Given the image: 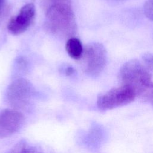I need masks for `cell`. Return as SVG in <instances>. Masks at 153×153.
I'll list each match as a JSON object with an SVG mask.
<instances>
[{"label":"cell","mask_w":153,"mask_h":153,"mask_svg":"<svg viewBox=\"0 0 153 153\" xmlns=\"http://www.w3.org/2000/svg\"><path fill=\"white\" fill-rule=\"evenodd\" d=\"M66 50L71 57L74 59H79L82 54L84 49L79 39L72 37L69 38L66 42Z\"/></svg>","instance_id":"cell-8"},{"label":"cell","mask_w":153,"mask_h":153,"mask_svg":"<svg viewBox=\"0 0 153 153\" xmlns=\"http://www.w3.org/2000/svg\"><path fill=\"white\" fill-rule=\"evenodd\" d=\"M118 78L121 85L132 88L136 96L143 100L153 89V82L149 70L136 59L130 60L121 66Z\"/></svg>","instance_id":"cell-1"},{"label":"cell","mask_w":153,"mask_h":153,"mask_svg":"<svg viewBox=\"0 0 153 153\" xmlns=\"http://www.w3.org/2000/svg\"><path fill=\"white\" fill-rule=\"evenodd\" d=\"M103 130L99 126H96L90 131L87 141L88 144L93 148H96L99 145L103 139Z\"/></svg>","instance_id":"cell-9"},{"label":"cell","mask_w":153,"mask_h":153,"mask_svg":"<svg viewBox=\"0 0 153 153\" xmlns=\"http://www.w3.org/2000/svg\"><path fill=\"white\" fill-rule=\"evenodd\" d=\"M145 16L150 20L153 21V0H147L143 6Z\"/></svg>","instance_id":"cell-11"},{"label":"cell","mask_w":153,"mask_h":153,"mask_svg":"<svg viewBox=\"0 0 153 153\" xmlns=\"http://www.w3.org/2000/svg\"><path fill=\"white\" fill-rule=\"evenodd\" d=\"M33 94V88L30 83L23 78H19L9 85L6 97L8 103L11 106L23 109L29 106Z\"/></svg>","instance_id":"cell-5"},{"label":"cell","mask_w":153,"mask_h":153,"mask_svg":"<svg viewBox=\"0 0 153 153\" xmlns=\"http://www.w3.org/2000/svg\"><path fill=\"white\" fill-rule=\"evenodd\" d=\"M142 59L143 61V65L149 71H153V53H147L144 54Z\"/></svg>","instance_id":"cell-12"},{"label":"cell","mask_w":153,"mask_h":153,"mask_svg":"<svg viewBox=\"0 0 153 153\" xmlns=\"http://www.w3.org/2000/svg\"><path fill=\"white\" fill-rule=\"evenodd\" d=\"M24 122L23 114L17 110L0 111V138L8 137L17 132Z\"/></svg>","instance_id":"cell-6"},{"label":"cell","mask_w":153,"mask_h":153,"mask_svg":"<svg viewBox=\"0 0 153 153\" xmlns=\"http://www.w3.org/2000/svg\"><path fill=\"white\" fill-rule=\"evenodd\" d=\"M74 72V69L71 67H68L66 69V74L67 75H71Z\"/></svg>","instance_id":"cell-16"},{"label":"cell","mask_w":153,"mask_h":153,"mask_svg":"<svg viewBox=\"0 0 153 153\" xmlns=\"http://www.w3.org/2000/svg\"><path fill=\"white\" fill-rule=\"evenodd\" d=\"M7 153H42L41 150L35 146H30L22 140L16 143Z\"/></svg>","instance_id":"cell-10"},{"label":"cell","mask_w":153,"mask_h":153,"mask_svg":"<svg viewBox=\"0 0 153 153\" xmlns=\"http://www.w3.org/2000/svg\"><path fill=\"white\" fill-rule=\"evenodd\" d=\"M5 11V0H0V20Z\"/></svg>","instance_id":"cell-13"},{"label":"cell","mask_w":153,"mask_h":153,"mask_svg":"<svg viewBox=\"0 0 153 153\" xmlns=\"http://www.w3.org/2000/svg\"><path fill=\"white\" fill-rule=\"evenodd\" d=\"M145 100L149 102L153 106V89L149 93V94L148 95Z\"/></svg>","instance_id":"cell-15"},{"label":"cell","mask_w":153,"mask_h":153,"mask_svg":"<svg viewBox=\"0 0 153 153\" xmlns=\"http://www.w3.org/2000/svg\"><path fill=\"white\" fill-rule=\"evenodd\" d=\"M136 94L130 87L121 85L98 96L97 106L100 110H111L132 102Z\"/></svg>","instance_id":"cell-4"},{"label":"cell","mask_w":153,"mask_h":153,"mask_svg":"<svg viewBox=\"0 0 153 153\" xmlns=\"http://www.w3.org/2000/svg\"><path fill=\"white\" fill-rule=\"evenodd\" d=\"M45 22L48 30L56 36L71 38L76 32L75 16L68 4H56L49 7Z\"/></svg>","instance_id":"cell-2"},{"label":"cell","mask_w":153,"mask_h":153,"mask_svg":"<svg viewBox=\"0 0 153 153\" xmlns=\"http://www.w3.org/2000/svg\"><path fill=\"white\" fill-rule=\"evenodd\" d=\"M81 58L82 67L85 73L91 76H97L106 66V50L102 44L90 43L84 48Z\"/></svg>","instance_id":"cell-3"},{"label":"cell","mask_w":153,"mask_h":153,"mask_svg":"<svg viewBox=\"0 0 153 153\" xmlns=\"http://www.w3.org/2000/svg\"><path fill=\"white\" fill-rule=\"evenodd\" d=\"M35 14V8L33 4L25 5L18 15L10 20L7 26L8 31L13 35H19L24 32L31 24Z\"/></svg>","instance_id":"cell-7"},{"label":"cell","mask_w":153,"mask_h":153,"mask_svg":"<svg viewBox=\"0 0 153 153\" xmlns=\"http://www.w3.org/2000/svg\"><path fill=\"white\" fill-rule=\"evenodd\" d=\"M46 2H48L49 4H50V7L51 5H54V4H60V3H65V4H66V2H65L67 0H45Z\"/></svg>","instance_id":"cell-14"}]
</instances>
